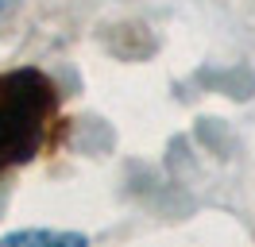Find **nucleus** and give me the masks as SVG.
Wrapping results in <instances>:
<instances>
[{
	"mask_svg": "<svg viewBox=\"0 0 255 247\" xmlns=\"http://www.w3.org/2000/svg\"><path fill=\"white\" fill-rule=\"evenodd\" d=\"M0 247H89L81 232H50V228H23L4 236Z\"/></svg>",
	"mask_w": 255,
	"mask_h": 247,
	"instance_id": "2",
	"label": "nucleus"
},
{
	"mask_svg": "<svg viewBox=\"0 0 255 247\" xmlns=\"http://www.w3.org/2000/svg\"><path fill=\"white\" fill-rule=\"evenodd\" d=\"M16 8H19V0H0V19H8Z\"/></svg>",
	"mask_w": 255,
	"mask_h": 247,
	"instance_id": "3",
	"label": "nucleus"
},
{
	"mask_svg": "<svg viewBox=\"0 0 255 247\" xmlns=\"http://www.w3.org/2000/svg\"><path fill=\"white\" fill-rule=\"evenodd\" d=\"M54 116V89L43 74H0V170L27 162Z\"/></svg>",
	"mask_w": 255,
	"mask_h": 247,
	"instance_id": "1",
	"label": "nucleus"
}]
</instances>
